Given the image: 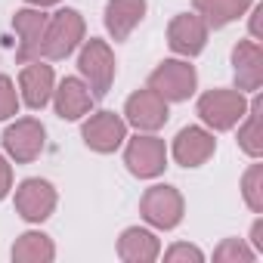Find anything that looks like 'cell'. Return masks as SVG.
I'll return each mask as SVG.
<instances>
[{"instance_id": "27", "label": "cell", "mask_w": 263, "mask_h": 263, "mask_svg": "<svg viewBox=\"0 0 263 263\" xmlns=\"http://www.w3.org/2000/svg\"><path fill=\"white\" fill-rule=\"evenodd\" d=\"M251 248L257 254H263V217H257L254 226H251Z\"/></svg>"}, {"instance_id": "8", "label": "cell", "mask_w": 263, "mask_h": 263, "mask_svg": "<svg viewBox=\"0 0 263 263\" xmlns=\"http://www.w3.org/2000/svg\"><path fill=\"white\" fill-rule=\"evenodd\" d=\"M81 137H84V146H87L90 152H96V155H111V152H118V149L124 146V140H127V121H124V115L108 111V108L93 111V115L84 121V127H81Z\"/></svg>"}, {"instance_id": "16", "label": "cell", "mask_w": 263, "mask_h": 263, "mask_svg": "<svg viewBox=\"0 0 263 263\" xmlns=\"http://www.w3.org/2000/svg\"><path fill=\"white\" fill-rule=\"evenodd\" d=\"M53 108H56V115L62 118V121H81V118H87L90 115V108H93V93H90V87L81 81V78H62L59 84H56V90H53Z\"/></svg>"}, {"instance_id": "19", "label": "cell", "mask_w": 263, "mask_h": 263, "mask_svg": "<svg viewBox=\"0 0 263 263\" xmlns=\"http://www.w3.org/2000/svg\"><path fill=\"white\" fill-rule=\"evenodd\" d=\"M254 7V0H192V10L208 22V28L220 31L232 22H238L248 10Z\"/></svg>"}, {"instance_id": "6", "label": "cell", "mask_w": 263, "mask_h": 263, "mask_svg": "<svg viewBox=\"0 0 263 263\" xmlns=\"http://www.w3.org/2000/svg\"><path fill=\"white\" fill-rule=\"evenodd\" d=\"M124 164L137 180H155L167 167V146L155 134H137L134 140H124Z\"/></svg>"}, {"instance_id": "9", "label": "cell", "mask_w": 263, "mask_h": 263, "mask_svg": "<svg viewBox=\"0 0 263 263\" xmlns=\"http://www.w3.org/2000/svg\"><path fill=\"white\" fill-rule=\"evenodd\" d=\"M4 152L10 155V161L16 164H31L41 158L44 146H47V127L37 118H19L4 130Z\"/></svg>"}, {"instance_id": "25", "label": "cell", "mask_w": 263, "mask_h": 263, "mask_svg": "<svg viewBox=\"0 0 263 263\" xmlns=\"http://www.w3.org/2000/svg\"><path fill=\"white\" fill-rule=\"evenodd\" d=\"M164 260L167 263H204V251L189 241H177L164 251Z\"/></svg>"}, {"instance_id": "11", "label": "cell", "mask_w": 263, "mask_h": 263, "mask_svg": "<svg viewBox=\"0 0 263 263\" xmlns=\"http://www.w3.org/2000/svg\"><path fill=\"white\" fill-rule=\"evenodd\" d=\"M208 34H211V28L198 13H177L167 25V47L180 59H195L198 53H204Z\"/></svg>"}, {"instance_id": "21", "label": "cell", "mask_w": 263, "mask_h": 263, "mask_svg": "<svg viewBox=\"0 0 263 263\" xmlns=\"http://www.w3.org/2000/svg\"><path fill=\"white\" fill-rule=\"evenodd\" d=\"M10 257L16 263H53L56 260V245L47 232H37V229H28L16 238Z\"/></svg>"}, {"instance_id": "2", "label": "cell", "mask_w": 263, "mask_h": 263, "mask_svg": "<svg viewBox=\"0 0 263 263\" xmlns=\"http://www.w3.org/2000/svg\"><path fill=\"white\" fill-rule=\"evenodd\" d=\"M195 111L201 118V124L214 134H223V130H232L245 111H248V99L241 90H229V87H217V90H204L195 102Z\"/></svg>"}, {"instance_id": "14", "label": "cell", "mask_w": 263, "mask_h": 263, "mask_svg": "<svg viewBox=\"0 0 263 263\" xmlns=\"http://www.w3.org/2000/svg\"><path fill=\"white\" fill-rule=\"evenodd\" d=\"M232 78L235 90L257 93L263 87V47L260 41H238L232 47Z\"/></svg>"}, {"instance_id": "3", "label": "cell", "mask_w": 263, "mask_h": 263, "mask_svg": "<svg viewBox=\"0 0 263 263\" xmlns=\"http://www.w3.org/2000/svg\"><path fill=\"white\" fill-rule=\"evenodd\" d=\"M115 71H118L115 53H111V47L105 41L90 37V41L81 44V53H78V78L90 87L93 99L108 96V90L115 84Z\"/></svg>"}, {"instance_id": "23", "label": "cell", "mask_w": 263, "mask_h": 263, "mask_svg": "<svg viewBox=\"0 0 263 263\" xmlns=\"http://www.w3.org/2000/svg\"><path fill=\"white\" fill-rule=\"evenodd\" d=\"M214 260L217 263H254L257 251L251 245H245L241 238H223L214 251Z\"/></svg>"}, {"instance_id": "10", "label": "cell", "mask_w": 263, "mask_h": 263, "mask_svg": "<svg viewBox=\"0 0 263 263\" xmlns=\"http://www.w3.org/2000/svg\"><path fill=\"white\" fill-rule=\"evenodd\" d=\"M13 204H16V214L25 220V223H44L53 217L56 204H59V192L50 180H41V177H28L16 186V195H13Z\"/></svg>"}, {"instance_id": "28", "label": "cell", "mask_w": 263, "mask_h": 263, "mask_svg": "<svg viewBox=\"0 0 263 263\" xmlns=\"http://www.w3.org/2000/svg\"><path fill=\"white\" fill-rule=\"evenodd\" d=\"M260 16H263V4H257L251 10V41H263L260 37Z\"/></svg>"}, {"instance_id": "7", "label": "cell", "mask_w": 263, "mask_h": 263, "mask_svg": "<svg viewBox=\"0 0 263 263\" xmlns=\"http://www.w3.org/2000/svg\"><path fill=\"white\" fill-rule=\"evenodd\" d=\"M167 105L171 102H164L155 90L143 87V90H134V93L127 96L121 115H124L127 127H134L137 134H158V130L167 124V118H171Z\"/></svg>"}, {"instance_id": "13", "label": "cell", "mask_w": 263, "mask_h": 263, "mask_svg": "<svg viewBox=\"0 0 263 263\" xmlns=\"http://www.w3.org/2000/svg\"><path fill=\"white\" fill-rule=\"evenodd\" d=\"M53 90H56V71H53V65H47L44 59L25 62V68L19 71V99L31 111H41L44 105H50Z\"/></svg>"}, {"instance_id": "5", "label": "cell", "mask_w": 263, "mask_h": 263, "mask_svg": "<svg viewBox=\"0 0 263 263\" xmlns=\"http://www.w3.org/2000/svg\"><path fill=\"white\" fill-rule=\"evenodd\" d=\"M140 214L143 220L152 226V229H161V232H171L183 223V214H186V201L180 195L177 186H167V183H158V186H149L140 198Z\"/></svg>"}, {"instance_id": "15", "label": "cell", "mask_w": 263, "mask_h": 263, "mask_svg": "<svg viewBox=\"0 0 263 263\" xmlns=\"http://www.w3.org/2000/svg\"><path fill=\"white\" fill-rule=\"evenodd\" d=\"M47 13L37 10V7H25L13 16V28H16V37H19V47H16V59L25 65L31 59H41V41H44V31H47Z\"/></svg>"}, {"instance_id": "26", "label": "cell", "mask_w": 263, "mask_h": 263, "mask_svg": "<svg viewBox=\"0 0 263 263\" xmlns=\"http://www.w3.org/2000/svg\"><path fill=\"white\" fill-rule=\"evenodd\" d=\"M10 189H13V164L0 155V201L10 195Z\"/></svg>"}, {"instance_id": "24", "label": "cell", "mask_w": 263, "mask_h": 263, "mask_svg": "<svg viewBox=\"0 0 263 263\" xmlns=\"http://www.w3.org/2000/svg\"><path fill=\"white\" fill-rule=\"evenodd\" d=\"M19 90H16V84H13V78H7V74H0V121H10V118H16L19 115Z\"/></svg>"}, {"instance_id": "22", "label": "cell", "mask_w": 263, "mask_h": 263, "mask_svg": "<svg viewBox=\"0 0 263 263\" xmlns=\"http://www.w3.org/2000/svg\"><path fill=\"white\" fill-rule=\"evenodd\" d=\"M241 198L254 214H263V164H251L241 174Z\"/></svg>"}, {"instance_id": "12", "label": "cell", "mask_w": 263, "mask_h": 263, "mask_svg": "<svg viewBox=\"0 0 263 263\" xmlns=\"http://www.w3.org/2000/svg\"><path fill=\"white\" fill-rule=\"evenodd\" d=\"M214 152H217V140H214V130H208V127H198V124H189V127H183L180 134L174 137V143H171V155H174V161L180 164V167H201V164H208L211 158H214Z\"/></svg>"}, {"instance_id": "29", "label": "cell", "mask_w": 263, "mask_h": 263, "mask_svg": "<svg viewBox=\"0 0 263 263\" xmlns=\"http://www.w3.org/2000/svg\"><path fill=\"white\" fill-rule=\"evenodd\" d=\"M28 7H37V10H47V7H56L59 0H25Z\"/></svg>"}, {"instance_id": "4", "label": "cell", "mask_w": 263, "mask_h": 263, "mask_svg": "<svg viewBox=\"0 0 263 263\" xmlns=\"http://www.w3.org/2000/svg\"><path fill=\"white\" fill-rule=\"evenodd\" d=\"M149 90H155L164 102H186L198 90V71L189 59H164L149 74Z\"/></svg>"}, {"instance_id": "17", "label": "cell", "mask_w": 263, "mask_h": 263, "mask_svg": "<svg viewBox=\"0 0 263 263\" xmlns=\"http://www.w3.org/2000/svg\"><path fill=\"white\" fill-rule=\"evenodd\" d=\"M146 10H149L146 0H108L102 22H105V31L111 34V41L115 44L127 41L134 34V28L146 19Z\"/></svg>"}, {"instance_id": "1", "label": "cell", "mask_w": 263, "mask_h": 263, "mask_svg": "<svg viewBox=\"0 0 263 263\" xmlns=\"http://www.w3.org/2000/svg\"><path fill=\"white\" fill-rule=\"evenodd\" d=\"M84 34H87V22L78 10H71V7L56 10L47 19V31L41 41V59H50V62L68 59L84 44Z\"/></svg>"}, {"instance_id": "20", "label": "cell", "mask_w": 263, "mask_h": 263, "mask_svg": "<svg viewBox=\"0 0 263 263\" xmlns=\"http://www.w3.org/2000/svg\"><path fill=\"white\" fill-rule=\"evenodd\" d=\"M260 108H263V102H260V93H254V99L248 102V111H245V118L235 124L238 127V149L248 155V158H254V161H260V155H263V121H260Z\"/></svg>"}, {"instance_id": "18", "label": "cell", "mask_w": 263, "mask_h": 263, "mask_svg": "<svg viewBox=\"0 0 263 263\" xmlns=\"http://www.w3.org/2000/svg\"><path fill=\"white\" fill-rule=\"evenodd\" d=\"M118 257L124 263H155L161 257V241L146 226H127L118 235Z\"/></svg>"}]
</instances>
